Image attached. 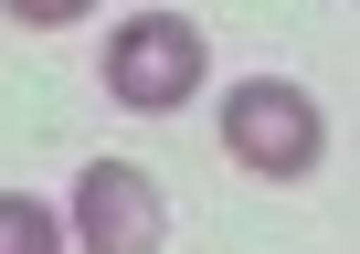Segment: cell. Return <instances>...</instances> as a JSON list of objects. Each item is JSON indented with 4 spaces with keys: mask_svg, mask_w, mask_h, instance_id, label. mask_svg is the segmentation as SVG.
Returning a JSON list of instances; mask_svg holds the SVG:
<instances>
[{
    "mask_svg": "<svg viewBox=\"0 0 360 254\" xmlns=\"http://www.w3.org/2000/svg\"><path fill=\"white\" fill-rule=\"evenodd\" d=\"M75 233H85V254H159L169 201L138 159H85L75 170Z\"/></svg>",
    "mask_w": 360,
    "mask_h": 254,
    "instance_id": "3957f363",
    "label": "cell"
},
{
    "mask_svg": "<svg viewBox=\"0 0 360 254\" xmlns=\"http://www.w3.org/2000/svg\"><path fill=\"white\" fill-rule=\"evenodd\" d=\"M223 159L255 170V180H307L328 159V117L307 85H276V75H244L223 96Z\"/></svg>",
    "mask_w": 360,
    "mask_h": 254,
    "instance_id": "7a4b0ae2",
    "label": "cell"
},
{
    "mask_svg": "<svg viewBox=\"0 0 360 254\" xmlns=\"http://www.w3.org/2000/svg\"><path fill=\"white\" fill-rule=\"evenodd\" d=\"M0 254H64V212H43L32 191H0Z\"/></svg>",
    "mask_w": 360,
    "mask_h": 254,
    "instance_id": "277c9868",
    "label": "cell"
},
{
    "mask_svg": "<svg viewBox=\"0 0 360 254\" xmlns=\"http://www.w3.org/2000/svg\"><path fill=\"white\" fill-rule=\"evenodd\" d=\"M0 11L32 22V32H64V22H85V11H96V0H0Z\"/></svg>",
    "mask_w": 360,
    "mask_h": 254,
    "instance_id": "5b68a950",
    "label": "cell"
},
{
    "mask_svg": "<svg viewBox=\"0 0 360 254\" xmlns=\"http://www.w3.org/2000/svg\"><path fill=\"white\" fill-rule=\"evenodd\" d=\"M106 96L127 106V117H180L202 96V75H212V43L180 22V11H138V22H117L106 32Z\"/></svg>",
    "mask_w": 360,
    "mask_h": 254,
    "instance_id": "6da1fadb",
    "label": "cell"
}]
</instances>
